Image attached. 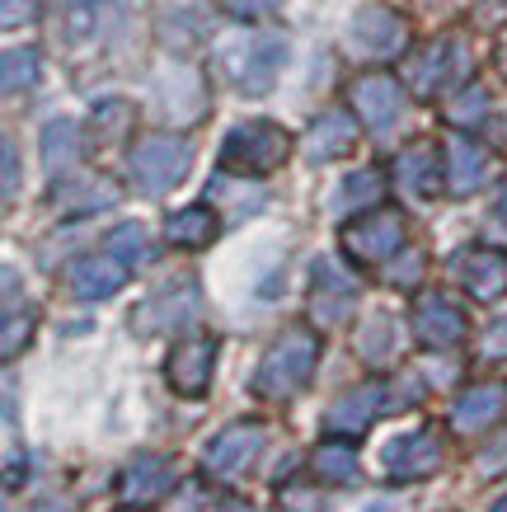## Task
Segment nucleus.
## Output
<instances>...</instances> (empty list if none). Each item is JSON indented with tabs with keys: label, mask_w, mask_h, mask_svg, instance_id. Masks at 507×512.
<instances>
[{
	"label": "nucleus",
	"mask_w": 507,
	"mask_h": 512,
	"mask_svg": "<svg viewBox=\"0 0 507 512\" xmlns=\"http://www.w3.org/2000/svg\"><path fill=\"white\" fill-rule=\"evenodd\" d=\"M320 362V334L306 325H292L287 334H277L273 348L263 353L259 372H254V395L259 400H292L296 390L310 381Z\"/></svg>",
	"instance_id": "f257e3e1"
},
{
	"label": "nucleus",
	"mask_w": 507,
	"mask_h": 512,
	"mask_svg": "<svg viewBox=\"0 0 507 512\" xmlns=\"http://www.w3.org/2000/svg\"><path fill=\"white\" fill-rule=\"evenodd\" d=\"M287 62V38L277 33H249V38H226L221 52H216V66L221 76L231 80L235 90L245 94H268L273 90L277 71Z\"/></svg>",
	"instance_id": "f03ea898"
},
{
	"label": "nucleus",
	"mask_w": 507,
	"mask_h": 512,
	"mask_svg": "<svg viewBox=\"0 0 507 512\" xmlns=\"http://www.w3.org/2000/svg\"><path fill=\"white\" fill-rule=\"evenodd\" d=\"M287 156H292V137L282 132L277 123H268V118H254V123H240L226 137V146H221V170L226 174H273L277 165H287Z\"/></svg>",
	"instance_id": "7ed1b4c3"
},
{
	"label": "nucleus",
	"mask_w": 507,
	"mask_h": 512,
	"mask_svg": "<svg viewBox=\"0 0 507 512\" xmlns=\"http://www.w3.org/2000/svg\"><path fill=\"white\" fill-rule=\"evenodd\" d=\"M188 165H193V146H188L184 137H169V132L141 137L137 146H132V156H127L132 184H137L141 193H151V198L169 193L174 184H184Z\"/></svg>",
	"instance_id": "20e7f679"
},
{
	"label": "nucleus",
	"mask_w": 507,
	"mask_h": 512,
	"mask_svg": "<svg viewBox=\"0 0 507 512\" xmlns=\"http://www.w3.org/2000/svg\"><path fill=\"white\" fill-rule=\"evenodd\" d=\"M127 0H62L57 10V38L76 52L104 47L113 33L123 29Z\"/></svg>",
	"instance_id": "39448f33"
},
{
	"label": "nucleus",
	"mask_w": 507,
	"mask_h": 512,
	"mask_svg": "<svg viewBox=\"0 0 507 512\" xmlns=\"http://www.w3.org/2000/svg\"><path fill=\"white\" fill-rule=\"evenodd\" d=\"M343 249H348L353 264H385V259H395V254H404V217L371 207V212H362L343 231Z\"/></svg>",
	"instance_id": "423d86ee"
},
{
	"label": "nucleus",
	"mask_w": 507,
	"mask_h": 512,
	"mask_svg": "<svg viewBox=\"0 0 507 512\" xmlns=\"http://www.w3.org/2000/svg\"><path fill=\"white\" fill-rule=\"evenodd\" d=\"M348 43L371 62H390V57H400L409 47V24H404V15L385 10V5H367V10H357L348 19Z\"/></svg>",
	"instance_id": "0eeeda50"
},
{
	"label": "nucleus",
	"mask_w": 507,
	"mask_h": 512,
	"mask_svg": "<svg viewBox=\"0 0 507 512\" xmlns=\"http://www.w3.org/2000/svg\"><path fill=\"white\" fill-rule=\"evenodd\" d=\"M198 282L193 278H179V282H165L160 292L146 296V306L132 315V325L141 334H174V329H188L198 320Z\"/></svg>",
	"instance_id": "6e6552de"
},
{
	"label": "nucleus",
	"mask_w": 507,
	"mask_h": 512,
	"mask_svg": "<svg viewBox=\"0 0 507 512\" xmlns=\"http://www.w3.org/2000/svg\"><path fill=\"white\" fill-rule=\"evenodd\" d=\"M451 80H461V43H451V38H437V43L418 47L414 57L404 62V85L418 99H437Z\"/></svg>",
	"instance_id": "1a4fd4ad"
},
{
	"label": "nucleus",
	"mask_w": 507,
	"mask_h": 512,
	"mask_svg": "<svg viewBox=\"0 0 507 512\" xmlns=\"http://www.w3.org/2000/svg\"><path fill=\"white\" fill-rule=\"evenodd\" d=\"M263 451V428L259 423H231L226 433H216V442L202 451V466L212 480H240Z\"/></svg>",
	"instance_id": "9d476101"
},
{
	"label": "nucleus",
	"mask_w": 507,
	"mask_h": 512,
	"mask_svg": "<svg viewBox=\"0 0 507 512\" xmlns=\"http://www.w3.org/2000/svg\"><path fill=\"white\" fill-rule=\"evenodd\" d=\"M357 278L348 273L343 264L334 259H320L315 273H310V315L320 320V325H338V320H348L357 306Z\"/></svg>",
	"instance_id": "9b49d317"
},
{
	"label": "nucleus",
	"mask_w": 507,
	"mask_h": 512,
	"mask_svg": "<svg viewBox=\"0 0 507 512\" xmlns=\"http://www.w3.org/2000/svg\"><path fill=\"white\" fill-rule=\"evenodd\" d=\"M385 390L381 381H367V386H357L348 390V395H338L334 404H329V414H324V433H334V437H362L371 428V423L381 419L385 409H395V404L385 400Z\"/></svg>",
	"instance_id": "f8f14e48"
},
{
	"label": "nucleus",
	"mask_w": 507,
	"mask_h": 512,
	"mask_svg": "<svg viewBox=\"0 0 507 512\" xmlns=\"http://www.w3.org/2000/svg\"><path fill=\"white\" fill-rule=\"evenodd\" d=\"M212 372H216V339H207V334L174 343V353H169V362H165L169 386H174V395H184V400L207 395Z\"/></svg>",
	"instance_id": "ddd939ff"
},
{
	"label": "nucleus",
	"mask_w": 507,
	"mask_h": 512,
	"mask_svg": "<svg viewBox=\"0 0 507 512\" xmlns=\"http://www.w3.org/2000/svg\"><path fill=\"white\" fill-rule=\"evenodd\" d=\"M451 273H456V282H461L475 301H498V296L507 292V254L503 249H489V245L461 249V254L451 259Z\"/></svg>",
	"instance_id": "4468645a"
},
{
	"label": "nucleus",
	"mask_w": 507,
	"mask_h": 512,
	"mask_svg": "<svg viewBox=\"0 0 507 512\" xmlns=\"http://www.w3.org/2000/svg\"><path fill=\"white\" fill-rule=\"evenodd\" d=\"M442 456L446 451L437 428H418V433L385 447V470H390V480H428L442 470Z\"/></svg>",
	"instance_id": "2eb2a0df"
},
{
	"label": "nucleus",
	"mask_w": 507,
	"mask_h": 512,
	"mask_svg": "<svg viewBox=\"0 0 507 512\" xmlns=\"http://www.w3.org/2000/svg\"><path fill=\"white\" fill-rule=\"evenodd\" d=\"M442 160H446V188H451L456 198L484 188L489 184V174H493V156L479 146L475 137H465V132H451V137H446Z\"/></svg>",
	"instance_id": "dca6fc26"
},
{
	"label": "nucleus",
	"mask_w": 507,
	"mask_h": 512,
	"mask_svg": "<svg viewBox=\"0 0 507 512\" xmlns=\"http://www.w3.org/2000/svg\"><path fill=\"white\" fill-rule=\"evenodd\" d=\"M414 334L423 348H456L465 339V311L456 301H446L442 292L418 296L414 306Z\"/></svg>",
	"instance_id": "f3484780"
},
{
	"label": "nucleus",
	"mask_w": 507,
	"mask_h": 512,
	"mask_svg": "<svg viewBox=\"0 0 507 512\" xmlns=\"http://www.w3.org/2000/svg\"><path fill=\"white\" fill-rule=\"evenodd\" d=\"M395 184H400L404 198H414V202L437 198V188L446 184V160H437V146L418 141V146L400 151V160H395Z\"/></svg>",
	"instance_id": "a211bd4d"
},
{
	"label": "nucleus",
	"mask_w": 507,
	"mask_h": 512,
	"mask_svg": "<svg viewBox=\"0 0 507 512\" xmlns=\"http://www.w3.org/2000/svg\"><path fill=\"white\" fill-rule=\"evenodd\" d=\"M66 282H71V292H76L80 301H108L113 292H123L127 264L118 254H85V259L71 264Z\"/></svg>",
	"instance_id": "6ab92c4d"
},
{
	"label": "nucleus",
	"mask_w": 507,
	"mask_h": 512,
	"mask_svg": "<svg viewBox=\"0 0 507 512\" xmlns=\"http://www.w3.org/2000/svg\"><path fill=\"white\" fill-rule=\"evenodd\" d=\"M353 109L357 118L367 127H376V132H385V127L400 118L404 109V90L395 76H362L353 85Z\"/></svg>",
	"instance_id": "aec40b11"
},
{
	"label": "nucleus",
	"mask_w": 507,
	"mask_h": 512,
	"mask_svg": "<svg viewBox=\"0 0 507 512\" xmlns=\"http://www.w3.org/2000/svg\"><path fill=\"white\" fill-rule=\"evenodd\" d=\"M174 461L169 456H137L132 466L123 470V480H118V494H123V503H155V498H165L169 489H174Z\"/></svg>",
	"instance_id": "412c9836"
},
{
	"label": "nucleus",
	"mask_w": 507,
	"mask_h": 512,
	"mask_svg": "<svg viewBox=\"0 0 507 512\" xmlns=\"http://www.w3.org/2000/svg\"><path fill=\"white\" fill-rule=\"evenodd\" d=\"M507 404V386H498V381H484V386H470L456 400V409H451V428L456 433H484V428H493L498 423V414H503Z\"/></svg>",
	"instance_id": "4be33fe9"
},
{
	"label": "nucleus",
	"mask_w": 507,
	"mask_h": 512,
	"mask_svg": "<svg viewBox=\"0 0 507 512\" xmlns=\"http://www.w3.org/2000/svg\"><path fill=\"white\" fill-rule=\"evenodd\" d=\"M353 146H357V123L343 109L320 113L306 132V156L310 160H338V156H348Z\"/></svg>",
	"instance_id": "5701e85b"
},
{
	"label": "nucleus",
	"mask_w": 507,
	"mask_h": 512,
	"mask_svg": "<svg viewBox=\"0 0 507 512\" xmlns=\"http://www.w3.org/2000/svg\"><path fill=\"white\" fill-rule=\"evenodd\" d=\"M381 193H385L381 170H353L334 188V202H329V207H334V217H353V212L381 207Z\"/></svg>",
	"instance_id": "b1692460"
},
{
	"label": "nucleus",
	"mask_w": 507,
	"mask_h": 512,
	"mask_svg": "<svg viewBox=\"0 0 507 512\" xmlns=\"http://www.w3.org/2000/svg\"><path fill=\"white\" fill-rule=\"evenodd\" d=\"M216 231H221V221H216L212 207H184V212H174L165 221L169 245L179 249H207L216 240Z\"/></svg>",
	"instance_id": "393cba45"
},
{
	"label": "nucleus",
	"mask_w": 507,
	"mask_h": 512,
	"mask_svg": "<svg viewBox=\"0 0 507 512\" xmlns=\"http://www.w3.org/2000/svg\"><path fill=\"white\" fill-rule=\"evenodd\" d=\"M80 160V127L71 118H57L47 123L43 132V170L57 179V174H71Z\"/></svg>",
	"instance_id": "a878e982"
},
{
	"label": "nucleus",
	"mask_w": 507,
	"mask_h": 512,
	"mask_svg": "<svg viewBox=\"0 0 507 512\" xmlns=\"http://www.w3.org/2000/svg\"><path fill=\"white\" fill-rule=\"evenodd\" d=\"M310 466H315V475H320L324 484H353L357 480V451L348 437H329V442L315 447Z\"/></svg>",
	"instance_id": "bb28decb"
},
{
	"label": "nucleus",
	"mask_w": 507,
	"mask_h": 512,
	"mask_svg": "<svg viewBox=\"0 0 507 512\" xmlns=\"http://www.w3.org/2000/svg\"><path fill=\"white\" fill-rule=\"evenodd\" d=\"M113 202H118V188L108 179H80L76 188L71 184L57 188V207L62 212H99V207H113Z\"/></svg>",
	"instance_id": "cd10ccee"
},
{
	"label": "nucleus",
	"mask_w": 507,
	"mask_h": 512,
	"mask_svg": "<svg viewBox=\"0 0 507 512\" xmlns=\"http://www.w3.org/2000/svg\"><path fill=\"white\" fill-rule=\"evenodd\" d=\"M108 254H118L127 268H137L155 259V245H151V235H146V226L127 221V226H118V231L108 235Z\"/></svg>",
	"instance_id": "c85d7f7f"
},
{
	"label": "nucleus",
	"mask_w": 507,
	"mask_h": 512,
	"mask_svg": "<svg viewBox=\"0 0 507 512\" xmlns=\"http://www.w3.org/2000/svg\"><path fill=\"white\" fill-rule=\"evenodd\" d=\"M489 113V90L484 85H461V94L446 104V123L451 127H475Z\"/></svg>",
	"instance_id": "c756f323"
},
{
	"label": "nucleus",
	"mask_w": 507,
	"mask_h": 512,
	"mask_svg": "<svg viewBox=\"0 0 507 512\" xmlns=\"http://www.w3.org/2000/svg\"><path fill=\"white\" fill-rule=\"evenodd\" d=\"M33 80H38V52L10 47V52H5V94L33 90Z\"/></svg>",
	"instance_id": "7c9ffc66"
},
{
	"label": "nucleus",
	"mask_w": 507,
	"mask_h": 512,
	"mask_svg": "<svg viewBox=\"0 0 507 512\" xmlns=\"http://www.w3.org/2000/svg\"><path fill=\"white\" fill-rule=\"evenodd\" d=\"M127 127H132V104L127 99H108V104L94 109V132H104V141L123 137Z\"/></svg>",
	"instance_id": "2f4dec72"
},
{
	"label": "nucleus",
	"mask_w": 507,
	"mask_h": 512,
	"mask_svg": "<svg viewBox=\"0 0 507 512\" xmlns=\"http://www.w3.org/2000/svg\"><path fill=\"white\" fill-rule=\"evenodd\" d=\"M29 334H33V311L29 306H24V311L10 306V311H5V357H15L19 348L29 343Z\"/></svg>",
	"instance_id": "473e14b6"
},
{
	"label": "nucleus",
	"mask_w": 507,
	"mask_h": 512,
	"mask_svg": "<svg viewBox=\"0 0 507 512\" xmlns=\"http://www.w3.org/2000/svg\"><path fill=\"white\" fill-rule=\"evenodd\" d=\"M385 339H390V315H371L367 334H357V348L367 357H385Z\"/></svg>",
	"instance_id": "72a5a7b5"
},
{
	"label": "nucleus",
	"mask_w": 507,
	"mask_h": 512,
	"mask_svg": "<svg viewBox=\"0 0 507 512\" xmlns=\"http://www.w3.org/2000/svg\"><path fill=\"white\" fill-rule=\"evenodd\" d=\"M479 357H484V362H503L507 357V315H498V320L484 329V339H479Z\"/></svg>",
	"instance_id": "f704fd0d"
},
{
	"label": "nucleus",
	"mask_w": 507,
	"mask_h": 512,
	"mask_svg": "<svg viewBox=\"0 0 507 512\" xmlns=\"http://www.w3.org/2000/svg\"><path fill=\"white\" fill-rule=\"evenodd\" d=\"M418 278H423V254H414V249H404V264L395 259V268H390V287H418Z\"/></svg>",
	"instance_id": "c9c22d12"
},
{
	"label": "nucleus",
	"mask_w": 507,
	"mask_h": 512,
	"mask_svg": "<svg viewBox=\"0 0 507 512\" xmlns=\"http://www.w3.org/2000/svg\"><path fill=\"white\" fill-rule=\"evenodd\" d=\"M507 466V433H498L489 447L479 451V475H503Z\"/></svg>",
	"instance_id": "e433bc0d"
},
{
	"label": "nucleus",
	"mask_w": 507,
	"mask_h": 512,
	"mask_svg": "<svg viewBox=\"0 0 507 512\" xmlns=\"http://www.w3.org/2000/svg\"><path fill=\"white\" fill-rule=\"evenodd\" d=\"M33 19H38V0H5V29H19Z\"/></svg>",
	"instance_id": "4c0bfd02"
},
{
	"label": "nucleus",
	"mask_w": 507,
	"mask_h": 512,
	"mask_svg": "<svg viewBox=\"0 0 507 512\" xmlns=\"http://www.w3.org/2000/svg\"><path fill=\"white\" fill-rule=\"evenodd\" d=\"M282 0H231V10L240 19H254V15H268V10H277Z\"/></svg>",
	"instance_id": "58836bf2"
},
{
	"label": "nucleus",
	"mask_w": 507,
	"mask_h": 512,
	"mask_svg": "<svg viewBox=\"0 0 507 512\" xmlns=\"http://www.w3.org/2000/svg\"><path fill=\"white\" fill-rule=\"evenodd\" d=\"M19 188V160H15V141H5V198H15Z\"/></svg>",
	"instance_id": "ea45409f"
},
{
	"label": "nucleus",
	"mask_w": 507,
	"mask_h": 512,
	"mask_svg": "<svg viewBox=\"0 0 507 512\" xmlns=\"http://www.w3.org/2000/svg\"><path fill=\"white\" fill-rule=\"evenodd\" d=\"M216 512H254V508H249V503H221Z\"/></svg>",
	"instance_id": "a19ab883"
},
{
	"label": "nucleus",
	"mask_w": 507,
	"mask_h": 512,
	"mask_svg": "<svg viewBox=\"0 0 507 512\" xmlns=\"http://www.w3.org/2000/svg\"><path fill=\"white\" fill-rule=\"evenodd\" d=\"M29 512H71V508H62V503H38V508H29Z\"/></svg>",
	"instance_id": "79ce46f5"
},
{
	"label": "nucleus",
	"mask_w": 507,
	"mask_h": 512,
	"mask_svg": "<svg viewBox=\"0 0 507 512\" xmlns=\"http://www.w3.org/2000/svg\"><path fill=\"white\" fill-rule=\"evenodd\" d=\"M498 212L507 217V179H503V193H498Z\"/></svg>",
	"instance_id": "37998d69"
},
{
	"label": "nucleus",
	"mask_w": 507,
	"mask_h": 512,
	"mask_svg": "<svg viewBox=\"0 0 507 512\" xmlns=\"http://www.w3.org/2000/svg\"><path fill=\"white\" fill-rule=\"evenodd\" d=\"M498 66L507 71V38H503V47H498Z\"/></svg>",
	"instance_id": "c03bdc74"
},
{
	"label": "nucleus",
	"mask_w": 507,
	"mask_h": 512,
	"mask_svg": "<svg viewBox=\"0 0 507 512\" xmlns=\"http://www.w3.org/2000/svg\"><path fill=\"white\" fill-rule=\"evenodd\" d=\"M493 512H507V494H503V498H498V508H493Z\"/></svg>",
	"instance_id": "a18cd8bd"
},
{
	"label": "nucleus",
	"mask_w": 507,
	"mask_h": 512,
	"mask_svg": "<svg viewBox=\"0 0 507 512\" xmlns=\"http://www.w3.org/2000/svg\"><path fill=\"white\" fill-rule=\"evenodd\" d=\"M123 512H137V508H123Z\"/></svg>",
	"instance_id": "49530a36"
}]
</instances>
